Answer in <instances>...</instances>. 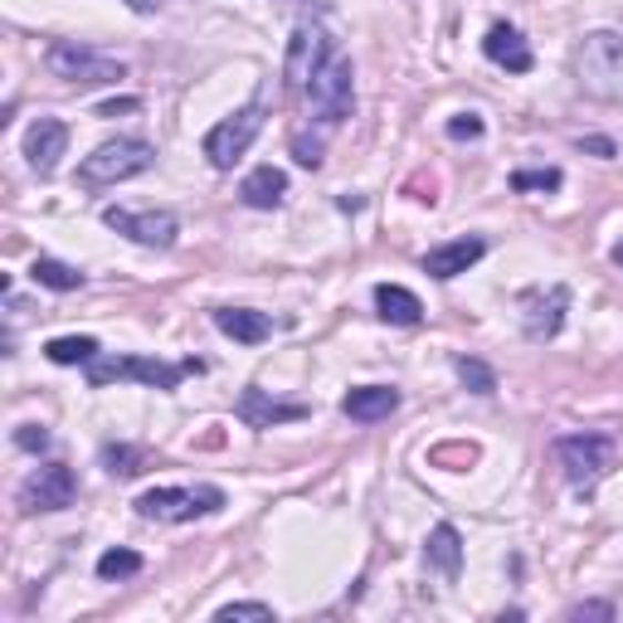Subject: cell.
Returning <instances> with one entry per match:
<instances>
[{
	"label": "cell",
	"instance_id": "6da1fadb",
	"mask_svg": "<svg viewBox=\"0 0 623 623\" xmlns=\"http://www.w3.org/2000/svg\"><path fill=\"white\" fill-rule=\"evenodd\" d=\"M575 79L600 103H623V40L619 34H609V30L584 34L575 49Z\"/></svg>",
	"mask_w": 623,
	"mask_h": 623
},
{
	"label": "cell",
	"instance_id": "7a4b0ae2",
	"mask_svg": "<svg viewBox=\"0 0 623 623\" xmlns=\"http://www.w3.org/2000/svg\"><path fill=\"white\" fill-rule=\"evenodd\" d=\"M152 162H156L152 142L117 137V142H103L93 156H83L79 180L83 186H117V180H132V176H142V170H152Z\"/></svg>",
	"mask_w": 623,
	"mask_h": 623
},
{
	"label": "cell",
	"instance_id": "3957f363",
	"mask_svg": "<svg viewBox=\"0 0 623 623\" xmlns=\"http://www.w3.org/2000/svg\"><path fill=\"white\" fill-rule=\"evenodd\" d=\"M308 103L322 127H336V122L351 117V107H356V73H351L346 54H332L316 69V79L308 83Z\"/></svg>",
	"mask_w": 623,
	"mask_h": 623
},
{
	"label": "cell",
	"instance_id": "277c9868",
	"mask_svg": "<svg viewBox=\"0 0 623 623\" xmlns=\"http://www.w3.org/2000/svg\"><path fill=\"white\" fill-rule=\"evenodd\" d=\"M44 64H49V73H54V79L79 83V89H97V83H117V79H127V64H117V59L97 54V49L79 44V40H59V44H49Z\"/></svg>",
	"mask_w": 623,
	"mask_h": 623
},
{
	"label": "cell",
	"instance_id": "5b68a950",
	"mask_svg": "<svg viewBox=\"0 0 623 623\" xmlns=\"http://www.w3.org/2000/svg\"><path fill=\"white\" fill-rule=\"evenodd\" d=\"M195 371H205V365L200 361L166 365V361H146V356H117V361L97 356L89 365V385L103 390V385H113V381H142V385H152V390H176L180 375H195Z\"/></svg>",
	"mask_w": 623,
	"mask_h": 623
},
{
	"label": "cell",
	"instance_id": "8992f818",
	"mask_svg": "<svg viewBox=\"0 0 623 623\" xmlns=\"http://www.w3.org/2000/svg\"><path fill=\"white\" fill-rule=\"evenodd\" d=\"M225 507V492L219 487H152V492L137 497V511L146 521H195L210 517V511Z\"/></svg>",
	"mask_w": 623,
	"mask_h": 623
},
{
	"label": "cell",
	"instance_id": "52a82bcc",
	"mask_svg": "<svg viewBox=\"0 0 623 623\" xmlns=\"http://www.w3.org/2000/svg\"><path fill=\"white\" fill-rule=\"evenodd\" d=\"M555 458L565 468V482L580 487V492H594L600 478L609 473V458H614V444L609 434H565L555 444Z\"/></svg>",
	"mask_w": 623,
	"mask_h": 623
},
{
	"label": "cell",
	"instance_id": "ba28073f",
	"mask_svg": "<svg viewBox=\"0 0 623 623\" xmlns=\"http://www.w3.org/2000/svg\"><path fill=\"white\" fill-rule=\"evenodd\" d=\"M263 132V103L239 107L235 117H225L219 127L205 132V156H210L215 170H235V162L253 146V137Z\"/></svg>",
	"mask_w": 623,
	"mask_h": 623
},
{
	"label": "cell",
	"instance_id": "9c48e42d",
	"mask_svg": "<svg viewBox=\"0 0 623 623\" xmlns=\"http://www.w3.org/2000/svg\"><path fill=\"white\" fill-rule=\"evenodd\" d=\"M73 497H79L73 468H64V463H44V468H34L30 478H24L20 511H64V507H73Z\"/></svg>",
	"mask_w": 623,
	"mask_h": 623
},
{
	"label": "cell",
	"instance_id": "30bf717a",
	"mask_svg": "<svg viewBox=\"0 0 623 623\" xmlns=\"http://www.w3.org/2000/svg\"><path fill=\"white\" fill-rule=\"evenodd\" d=\"M332 34L322 30V24H298L288 40V64H283V79L288 89H308V83L316 79V69L332 59Z\"/></svg>",
	"mask_w": 623,
	"mask_h": 623
},
{
	"label": "cell",
	"instance_id": "8fae6325",
	"mask_svg": "<svg viewBox=\"0 0 623 623\" xmlns=\"http://www.w3.org/2000/svg\"><path fill=\"white\" fill-rule=\"evenodd\" d=\"M103 225L117 229V235H127L132 243H142V249H170L180 235L176 215H162V210H117V205H107Z\"/></svg>",
	"mask_w": 623,
	"mask_h": 623
},
{
	"label": "cell",
	"instance_id": "7c38bea8",
	"mask_svg": "<svg viewBox=\"0 0 623 623\" xmlns=\"http://www.w3.org/2000/svg\"><path fill=\"white\" fill-rule=\"evenodd\" d=\"M64 146H69V127L59 117H40L30 132H24V156H30V166L40 170V176H54Z\"/></svg>",
	"mask_w": 623,
	"mask_h": 623
},
{
	"label": "cell",
	"instance_id": "4fadbf2b",
	"mask_svg": "<svg viewBox=\"0 0 623 623\" xmlns=\"http://www.w3.org/2000/svg\"><path fill=\"white\" fill-rule=\"evenodd\" d=\"M565 308H570V292L551 288V292H527V336L531 341H551L565 326Z\"/></svg>",
	"mask_w": 623,
	"mask_h": 623
},
{
	"label": "cell",
	"instance_id": "5bb4252c",
	"mask_svg": "<svg viewBox=\"0 0 623 623\" xmlns=\"http://www.w3.org/2000/svg\"><path fill=\"white\" fill-rule=\"evenodd\" d=\"M487 253V243L478 235H468V239H454V243H444V249H429L424 253V273L438 278V283H448V278H458V273H468L473 263H478Z\"/></svg>",
	"mask_w": 623,
	"mask_h": 623
},
{
	"label": "cell",
	"instance_id": "9a60e30c",
	"mask_svg": "<svg viewBox=\"0 0 623 623\" xmlns=\"http://www.w3.org/2000/svg\"><path fill=\"white\" fill-rule=\"evenodd\" d=\"M399 409V390L390 385H356L346 399H341V414L356 424H375V419H390Z\"/></svg>",
	"mask_w": 623,
	"mask_h": 623
},
{
	"label": "cell",
	"instance_id": "2e32d148",
	"mask_svg": "<svg viewBox=\"0 0 623 623\" xmlns=\"http://www.w3.org/2000/svg\"><path fill=\"white\" fill-rule=\"evenodd\" d=\"M482 54L492 59L497 69H507V73H527L536 59H531V49H527V40H521L511 24H492L487 30V40H482Z\"/></svg>",
	"mask_w": 623,
	"mask_h": 623
},
{
	"label": "cell",
	"instance_id": "e0dca14e",
	"mask_svg": "<svg viewBox=\"0 0 623 623\" xmlns=\"http://www.w3.org/2000/svg\"><path fill=\"white\" fill-rule=\"evenodd\" d=\"M283 195H288V176L278 166H259L253 176H243V186H239V200L249 205V210H278Z\"/></svg>",
	"mask_w": 623,
	"mask_h": 623
},
{
	"label": "cell",
	"instance_id": "ac0fdd59",
	"mask_svg": "<svg viewBox=\"0 0 623 623\" xmlns=\"http://www.w3.org/2000/svg\"><path fill=\"white\" fill-rule=\"evenodd\" d=\"M215 326L225 336L243 341V346H259V341L273 336V316H268V312H249V308H219L215 312Z\"/></svg>",
	"mask_w": 623,
	"mask_h": 623
},
{
	"label": "cell",
	"instance_id": "d6986e66",
	"mask_svg": "<svg viewBox=\"0 0 623 623\" xmlns=\"http://www.w3.org/2000/svg\"><path fill=\"white\" fill-rule=\"evenodd\" d=\"M302 405H278V399H268L263 390H243L239 399V419L249 424V429H273V424H288V419H302Z\"/></svg>",
	"mask_w": 623,
	"mask_h": 623
},
{
	"label": "cell",
	"instance_id": "ffe728a7",
	"mask_svg": "<svg viewBox=\"0 0 623 623\" xmlns=\"http://www.w3.org/2000/svg\"><path fill=\"white\" fill-rule=\"evenodd\" d=\"M375 312H381L385 322H395V326H419L424 322V302L414 298L409 288H399V283L375 288Z\"/></svg>",
	"mask_w": 623,
	"mask_h": 623
},
{
	"label": "cell",
	"instance_id": "44dd1931",
	"mask_svg": "<svg viewBox=\"0 0 623 623\" xmlns=\"http://www.w3.org/2000/svg\"><path fill=\"white\" fill-rule=\"evenodd\" d=\"M424 555H429V565H434V570H444L448 580H458V570H463V536L444 521V527H434L429 546H424Z\"/></svg>",
	"mask_w": 623,
	"mask_h": 623
},
{
	"label": "cell",
	"instance_id": "7402d4cb",
	"mask_svg": "<svg viewBox=\"0 0 623 623\" xmlns=\"http://www.w3.org/2000/svg\"><path fill=\"white\" fill-rule=\"evenodd\" d=\"M44 356L54 365H93L97 361V341L93 336H54L44 346Z\"/></svg>",
	"mask_w": 623,
	"mask_h": 623
},
{
	"label": "cell",
	"instance_id": "603a6c76",
	"mask_svg": "<svg viewBox=\"0 0 623 623\" xmlns=\"http://www.w3.org/2000/svg\"><path fill=\"white\" fill-rule=\"evenodd\" d=\"M34 283L40 288H54V292H73V288H83V273L73 263H59V259H34Z\"/></svg>",
	"mask_w": 623,
	"mask_h": 623
},
{
	"label": "cell",
	"instance_id": "cb8c5ba5",
	"mask_svg": "<svg viewBox=\"0 0 623 623\" xmlns=\"http://www.w3.org/2000/svg\"><path fill=\"white\" fill-rule=\"evenodd\" d=\"M142 448H132V444H107L103 448V468L113 473V478H137L142 473Z\"/></svg>",
	"mask_w": 623,
	"mask_h": 623
},
{
	"label": "cell",
	"instance_id": "d4e9b609",
	"mask_svg": "<svg viewBox=\"0 0 623 623\" xmlns=\"http://www.w3.org/2000/svg\"><path fill=\"white\" fill-rule=\"evenodd\" d=\"M142 570V555L137 551H103L97 555V580H127V575H137Z\"/></svg>",
	"mask_w": 623,
	"mask_h": 623
},
{
	"label": "cell",
	"instance_id": "484cf974",
	"mask_svg": "<svg viewBox=\"0 0 623 623\" xmlns=\"http://www.w3.org/2000/svg\"><path fill=\"white\" fill-rule=\"evenodd\" d=\"M454 371H458V381L468 385L473 395H492V390H497V375L487 371L482 361H473V356H458V365H454Z\"/></svg>",
	"mask_w": 623,
	"mask_h": 623
},
{
	"label": "cell",
	"instance_id": "4316f807",
	"mask_svg": "<svg viewBox=\"0 0 623 623\" xmlns=\"http://www.w3.org/2000/svg\"><path fill=\"white\" fill-rule=\"evenodd\" d=\"M511 190H560V170L555 166H546V170H517L511 176Z\"/></svg>",
	"mask_w": 623,
	"mask_h": 623
},
{
	"label": "cell",
	"instance_id": "83f0119b",
	"mask_svg": "<svg viewBox=\"0 0 623 623\" xmlns=\"http://www.w3.org/2000/svg\"><path fill=\"white\" fill-rule=\"evenodd\" d=\"M215 619L219 623H235V619H278L273 614V604H225V609H215Z\"/></svg>",
	"mask_w": 623,
	"mask_h": 623
},
{
	"label": "cell",
	"instance_id": "f1b7e54d",
	"mask_svg": "<svg viewBox=\"0 0 623 623\" xmlns=\"http://www.w3.org/2000/svg\"><path fill=\"white\" fill-rule=\"evenodd\" d=\"M15 448H24V454H44V448H49V429H44V424H20V429H15Z\"/></svg>",
	"mask_w": 623,
	"mask_h": 623
},
{
	"label": "cell",
	"instance_id": "f546056e",
	"mask_svg": "<svg viewBox=\"0 0 623 623\" xmlns=\"http://www.w3.org/2000/svg\"><path fill=\"white\" fill-rule=\"evenodd\" d=\"M448 137L454 142H478L482 137V117L478 113H458L454 122H448Z\"/></svg>",
	"mask_w": 623,
	"mask_h": 623
},
{
	"label": "cell",
	"instance_id": "4dcf8cb0",
	"mask_svg": "<svg viewBox=\"0 0 623 623\" xmlns=\"http://www.w3.org/2000/svg\"><path fill=\"white\" fill-rule=\"evenodd\" d=\"M292 152H298V162H302V166H322V146L308 142V137L292 142Z\"/></svg>",
	"mask_w": 623,
	"mask_h": 623
},
{
	"label": "cell",
	"instance_id": "1f68e13d",
	"mask_svg": "<svg viewBox=\"0 0 623 623\" xmlns=\"http://www.w3.org/2000/svg\"><path fill=\"white\" fill-rule=\"evenodd\" d=\"M137 97H113V103H103V107H97V117H117V113H137Z\"/></svg>",
	"mask_w": 623,
	"mask_h": 623
},
{
	"label": "cell",
	"instance_id": "d6a6232c",
	"mask_svg": "<svg viewBox=\"0 0 623 623\" xmlns=\"http://www.w3.org/2000/svg\"><path fill=\"white\" fill-rule=\"evenodd\" d=\"M570 619H614V604H575Z\"/></svg>",
	"mask_w": 623,
	"mask_h": 623
},
{
	"label": "cell",
	"instance_id": "836d02e7",
	"mask_svg": "<svg viewBox=\"0 0 623 623\" xmlns=\"http://www.w3.org/2000/svg\"><path fill=\"white\" fill-rule=\"evenodd\" d=\"M580 146L584 152H594V156H614V142H604V137H584Z\"/></svg>",
	"mask_w": 623,
	"mask_h": 623
},
{
	"label": "cell",
	"instance_id": "e575fe53",
	"mask_svg": "<svg viewBox=\"0 0 623 623\" xmlns=\"http://www.w3.org/2000/svg\"><path fill=\"white\" fill-rule=\"evenodd\" d=\"M122 6H132L137 15H156V10H162V0H122Z\"/></svg>",
	"mask_w": 623,
	"mask_h": 623
},
{
	"label": "cell",
	"instance_id": "d590c367",
	"mask_svg": "<svg viewBox=\"0 0 623 623\" xmlns=\"http://www.w3.org/2000/svg\"><path fill=\"white\" fill-rule=\"evenodd\" d=\"M614 263H619V268H623V243H619V249H614Z\"/></svg>",
	"mask_w": 623,
	"mask_h": 623
}]
</instances>
